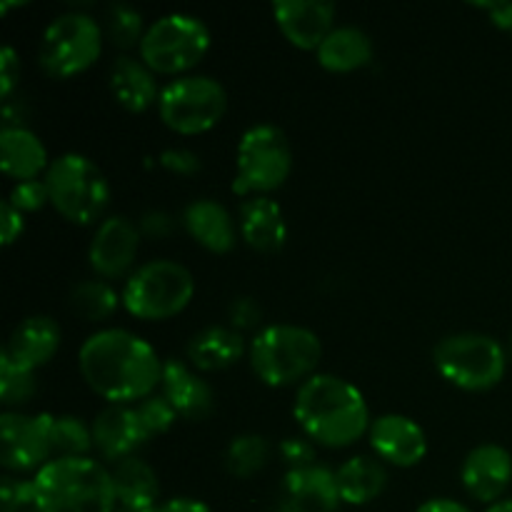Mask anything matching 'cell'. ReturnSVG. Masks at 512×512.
Segmentation results:
<instances>
[{"mask_svg": "<svg viewBox=\"0 0 512 512\" xmlns=\"http://www.w3.org/2000/svg\"><path fill=\"white\" fill-rule=\"evenodd\" d=\"M85 383L115 405L150 398L163 380L155 350L128 330L110 328L90 335L78 355Z\"/></svg>", "mask_w": 512, "mask_h": 512, "instance_id": "obj_1", "label": "cell"}, {"mask_svg": "<svg viewBox=\"0 0 512 512\" xmlns=\"http://www.w3.org/2000/svg\"><path fill=\"white\" fill-rule=\"evenodd\" d=\"M293 410L305 435L328 448L353 445L370 425L363 393L338 375L320 373L305 380Z\"/></svg>", "mask_w": 512, "mask_h": 512, "instance_id": "obj_2", "label": "cell"}, {"mask_svg": "<svg viewBox=\"0 0 512 512\" xmlns=\"http://www.w3.org/2000/svg\"><path fill=\"white\" fill-rule=\"evenodd\" d=\"M40 512H115L113 475L90 458H58L33 478Z\"/></svg>", "mask_w": 512, "mask_h": 512, "instance_id": "obj_3", "label": "cell"}, {"mask_svg": "<svg viewBox=\"0 0 512 512\" xmlns=\"http://www.w3.org/2000/svg\"><path fill=\"white\" fill-rule=\"evenodd\" d=\"M323 358L318 335L300 325H270L250 343V365L263 383L285 388L313 378Z\"/></svg>", "mask_w": 512, "mask_h": 512, "instance_id": "obj_4", "label": "cell"}, {"mask_svg": "<svg viewBox=\"0 0 512 512\" xmlns=\"http://www.w3.org/2000/svg\"><path fill=\"white\" fill-rule=\"evenodd\" d=\"M50 205L65 220L78 225H88L100 218L110 200L108 180L103 170L90 158L78 153H68L53 160L45 173Z\"/></svg>", "mask_w": 512, "mask_h": 512, "instance_id": "obj_5", "label": "cell"}, {"mask_svg": "<svg viewBox=\"0 0 512 512\" xmlns=\"http://www.w3.org/2000/svg\"><path fill=\"white\" fill-rule=\"evenodd\" d=\"M195 283L185 265L173 260H150L140 265L123 290V305L143 320H165L188 308Z\"/></svg>", "mask_w": 512, "mask_h": 512, "instance_id": "obj_6", "label": "cell"}, {"mask_svg": "<svg viewBox=\"0 0 512 512\" xmlns=\"http://www.w3.org/2000/svg\"><path fill=\"white\" fill-rule=\"evenodd\" d=\"M508 355L503 345L483 333H458L440 340L435 348V368L455 388L478 390L495 388L503 380Z\"/></svg>", "mask_w": 512, "mask_h": 512, "instance_id": "obj_7", "label": "cell"}, {"mask_svg": "<svg viewBox=\"0 0 512 512\" xmlns=\"http://www.w3.org/2000/svg\"><path fill=\"white\" fill-rule=\"evenodd\" d=\"M210 48V30L195 15L170 13L155 20L143 35L140 58L155 73H183L198 65Z\"/></svg>", "mask_w": 512, "mask_h": 512, "instance_id": "obj_8", "label": "cell"}, {"mask_svg": "<svg viewBox=\"0 0 512 512\" xmlns=\"http://www.w3.org/2000/svg\"><path fill=\"white\" fill-rule=\"evenodd\" d=\"M290 168H293V150L283 130L275 125H253L240 138L233 193L263 195L278 190L288 180Z\"/></svg>", "mask_w": 512, "mask_h": 512, "instance_id": "obj_9", "label": "cell"}, {"mask_svg": "<svg viewBox=\"0 0 512 512\" xmlns=\"http://www.w3.org/2000/svg\"><path fill=\"white\" fill-rule=\"evenodd\" d=\"M160 118L180 135L205 133L225 115L228 95L218 80L208 75H185L160 90Z\"/></svg>", "mask_w": 512, "mask_h": 512, "instance_id": "obj_10", "label": "cell"}, {"mask_svg": "<svg viewBox=\"0 0 512 512\" xmlns=\"http://www.w3.org/2000/svg\"><path fill=\"white\" fill-rule=\"evenodd\" d=\"M103 48L100 25L85 13H63L45 28L40 65L53 78H70L98 60Z\"/></svg>", "mask_w": 512, "mask_h": 512, "instance_id": "obj_11", "label": "cell"}, {"mask_svg": "<svg viewBox=\"0 0 512 512\" xmlns=\"http://www.w3.org/2000/svg\"><path fill=\"white\" fill-rule=\"evenodd\" d=\"M50 418L53 415L3 413L0 418V460L5 470L43 468L53 458L50 450Z\"/></svg>", "mask_w": 512, "mask_h": 512, "instance_id": "obj_12", "label": "cell"}, {"mask_svg": "<svg viewBox=\"0 0 512 512\" xmlns=\"http://www.w3.org/2000/svg\"><path fill=\"white\" fill-rule=\"evenodd\" d=\"M338 478L333 470L310 465L288 470L273 512H335L340 508Z\"/></svg>", "mask_w": 512, "mask_h": 512, "instance_id": "obj_13", "label": "cell"}, {"mask_svg": "<svg viewBox=\"0 0 512 512\" xmlns=\"http://www.w3.org/2000/svg\"><path fill=\"white\" fill-rule=\"evenodd\" d=\"M273 15L280 33L303 50H318L335 30V5L328 0H278Z\"/></svg>", "mask_w": 512, "mask_h": 512, "instance_id": "obj_14", "label": "cell"}, {"mask_svg": "<svg viewBox=\"0 0 512 512\" xmlns=\"http://www.w3.org/2000/svg\"><path fill=\"white\" fill-rule=\"evenodd\" d=\"M140 228L128 218H113L105 220L93 235L90 243V265L103 278H120L128 273L130 265L135 263L140 250Z\"/></svg>", "mask_w": 512, "mask_h": 512, "instance_id": "obj_15", "label": "cell"}, {"mask_svg": "<svg viewBox=\"0 0 512 512\" xmlns=\"http://www.w3.org/2000/svg\"><path fill=\"white\" fill-rule=\"evenodd\" d=\"M370 445L385 463L413 468L428 453L425 430L405 415H383L370 425Z\"/></svg>", "mask_w": 512, "mask_h": 512, "instance_id": "obj_16", "label": "cell"}, {"mask_svg": "<svg viewBox=\"0 0 512 512\" xmlns=\"http://www.w3.org/2000/svg\"><path fill=\"white\" fill-rule=\"evenodd\" d=\"M460 478L475 500L493 505L512 480L510 453L500 445H480L465 458Z\"/></svg>", "mask_w": 512, "mask_h": 512, "instance_id": "obj_17", "label": "cell"}, {"mask_svg": "<svg viewBox=\"0 0 512 512\" xmlns=\"http://www.w3.org/2000/svg\"><path fill=\"white\" fill-rule=\"evenodd\" d=\"M143 423L138 418V410L128 405H110L95 418L93 423V443L100 455L108 460H125L138 450L140 445L148 443Z\"/></svg>", "mask_w": 512, "mask_h": 512, "instance_id": "obj_18", "label": "cell"}, {"mask_svg": "<svg viewBox=\"0 0 512 512\" xmlns=\"http://www.w3.org/2000/svg\"><path fill=\"white\" fill-rule=\"evenodd\" d=\"M163 395L175 413L185 420H205L215 408L213 388L200 378L195 370L180 363L178 358H170L163 363Z\"/></svg>", "mask_w": 512, "mask_h": 512, "instance_id": "obj_19", "label": "cell"}, {"mask_svg": "<svg viewBox=\"0 0 512 512\" xmlns=\"http://www.w3.org/2000/svg\"><path fill=\"white\" fill-rule=\"evenodd\" d=\"M60 348V325L48 315H33L25 318L23 323L15 325L5 343L3 355L10 363L20 365L25 370L40 368L48 363Z\"/></svg>", "mask_w": 512, "mask_h": 512, "instance_id": "obj_20", "label": "cell"}, {"mask_svg": "<svg viewBox=\"0 0 512 512\" xmlns=\"http://www.w3.org/2000/svg\"><path fill=\"white\" fill-rule=\"evenodd\" d=\"M240 233L250 248L260 253H275L285 245L288 225L283 210L268 195H253L240 208Z\"/></svg>", "mask_w": 512, "mask_h": 512, "instance_id": "obj_21", "label": "cell"}, {"mask_svg": "<svg viewBox=\"0 0 512 512\" xmlns=\"http://www.w3.org/2000/svg\"><path fill=\"white\" fill-rule=\"evenodd\" d=\"M183 225L195 243L210 253H228L238 240V228L228 210L215 200H193L183 213Z\"/></svg>", "mask_w": 512, "mask_h": 512, "instance_id": "obj_22", "label": "cell"}, {"mask_svg": "<svg viewBox=\"0 0 512 512\" xmlns=\"http://www.w3.org/2000/svg\"><path fill=\"white\" fill-rule=\"evenodd\" d=\"M110 90H113V98L130 113H143L160 98L153 70L143 60H135L130 55L115 58L110 68Z\"/></svg>", "mask_w": 512, "mask_h": 512, "instance_id": "obj_23", "label": "cell"}, {"mask_svg": "<svg viewBox=\"0 0 512 512\" xmlns=\"http://www.w3.org/2000/svg\"><path fill=\"white\" fill-rule=\"evenodd\" d=\"M0 163L10 178L35 180L40 170L48 165V153L45 145L35 133H30L23 125L0 130Z\"/></svg>", "mask_w": 512, "mask_h": 512, "instance_id": "obj_24", "label": "cell"}, {"mask_svg": "<svg viewBox=\"0 0 512 512\" xmlns=\"http://www.w3.org/2000/svg\"><path fill=\"white\" fill-rule=\"evenodd\" d=\"M373 60V40L355 25L335 28L318 48V63L330 73H350Z\"/></svg>", "mask_w": 512, "mask_h": 512, "instance_id": "obj_25", "label": "cell"}, {"mask_svg": "<svg viewBox=\"0 0 512 512\" xmlns=\"http://www.w3.org/2000/svg\"><path fill=\"white\" fill-rule=\"evenodd\" d=\"M243 355V338L238 330L223 328V325H210L195 333L188 343L190 363L205 373L225 370L235 365Z\"/></svg>", "mask_w": 512, "mask_h": 512, "instance_id": "obj_26", "label": "cell"}, {"mask_svg": "<svg viewBox=\"0 0 512 512\" xmlns=\"http://www.w3.org/2000/svg\"><path fill=\"white\" fill-rule=\"evenodd\" d=\"M335 478H338L340 498L350 505L370 503L383 493L385 483H388V473H385L383 465L373 458H365V455L350 458L348 463L340 465Z\"/></svg>", "mask_w": 512, "mask_h": 512, "instance_id": "obj_27", "label": "cell"}, {"mask_svg": "<svg viewBox=\"0 0 512 512\" xmlns=\"http://www.w3.org/2000/svg\"><path fill=\"white\" fill-rule=\"evenodd\" d=\"M115 485V495H118V503H153L160 495V483L155 470L150 468L145 460L130 458L118 460L110 470Z\"/></svg>", "mask_w": 512, "mask_h": 512, "instance_id": "obj_28", "label": "cell"}, {"mask_svg": "<svg viewBox=\"0 0 512 512\" xmlns=\"http://www.w3.org/2000/svg\"><path fill=\"white\" fill-rule=\"evenodd\" d=\"M93 428L73 415H53L50 418V450L58 458H88L93 448Z\"/></svg>", "mask_w": 512, "mask_h": 512, "instance_id": "obj_29", "label": "cell"}, {"mask_svg": "<svg viewBox=\"0 0 512 512\" xmlns=\"http://www.w3.org/2000/svg\"><path fill=\"white\" fill-rule=\"evenodd\" d=\"M70 310L88 323H98V320L110 318L118 308V293L110 288L103 280H85V283L73 285L70 290Z\"/></svg>", "mask_w": 512, "mask_h": 512, "instance_id": "obj_30", "label": "cell"}, {"mask_svg": "<svg viewBox=\"0 0 512 512\" xmlns=\"http://www.w3.org/2000/svg\"><path fill=\"white\" fill-rule=\"evenodd\" d=\"M270 458V445L263 435H238L225 450V468L235 478H250L265 468Z\"/></svg>", "mask_w": 512, "mask_h": 512, "instance_id": "obj_31", "label": "cell"}, {"mask_svg": "<svg viewBox=\"0 0 512 512\" xmlns=\"http://www.w3.org/2000/svg\"><path fill=\"white\" fill-rule=\"evenodd\" d=\"M38 390L33 370H25L20 365L10 363L5 355H0V403L3 405H23Z\"/></svg>", "mask_w": 512, "mask_h": 512, "instance_id": "obj_32", "label": "cell"}, {"mask_svg": "<svg viewBox=\"0 0 512 512\" xmlns=\"http://www.w3.org/2000/svg\"><path fill=\"white\" fill-rule=\"evenodd\" d=\"M108 38L113 40L115 48H133L143 43V15L135 8L123 3H115L108 8Z\"/></svg>", "mask_w": 512, "mask_h": 512, "instance_id": "obj_33", "label": "cell"}, {"mask_svg": "<svg viewBox=\"0 0 512 512\" xmlns=\"http://www.w3.org/2000/svg\"><path fill=\"white\" fill-rule=\"evenodd\" d=\"M135 410H138V418L140 423H143L148 438L168 433L175 425V418H178V413H175L173 405L165 400V395H150V398L140 400V403L135 405Z\"/></svg>", "mask_w": 512, "mask_h": 512, "instance_id": "obj_34", "label": "cell"}, {"mask_svg": "<svg viewBox=\"0 0 512 512\" xmlns=\"http://www.w3.org/2000/svg\"><path fill=\"white\" fill-rule=\"evenodd\" d=\"M0 508L3 512H40L33 480H15L5 475L0 483Z\"/></svg>", "mask_w": 512, "mask_h": 512, "instance_id": "obj_35", "label": "cell"}, {"mask_svg": "<svg viewBox=\"0 0 512 512\" xmlns=\"http://www.w3.org/2000/svg\"><path fill=\"white\" fill-rule=\"evenodd\" d=\"M8 200L20 210V213H25V210L30 213V210H38L43 208L45 203H50L48 185H45V180H38V178L23 180V183L15 185Z\"/></svg>", "mask_w": 512, "mask_h": 512, "instance_id": "obj_36", "label": "cell"}, {"mask_svg": "<svg viewBox=\"0 0 512 512\" xmlns=\"http://www.w3.org/2000/svg\"><path fill=\"white\" fill-rule=\"evenodd\" d=\"M280 458L288 470H303L315 465V448L305 438H288L280 443Z\"/></svg>", "mask_w": 512, "mask_h": 512, "instance_id": "obj_37", "label": "cell"}, {"mask_svg": "<svg viewBox=\"0 0 512 512\" xmlns=\"http://www.w3.org/2000/svg\"><path fill=\"white\" fill-rule=\"evenodd\" d=\"M228 320L233 330H248L263 320V310L253 298H235L228 308Z\"/></svg>", "mask_w": 512, "mask_h": 512, "instance_id": "obj_38", "label": "cell"}, {"mask_svg": "<svg viewBox=\"0 0 512 512\" xmlns=\"http://www.w3.org/2000/svg\"><path fill=\"white\" fill-rule=\"evenodd\" d=\"M160 165L168 168L170 173L195 175L200 170V158L188 148H168L160 153Z\"/></svg>", "mask_w": 512, "mask_h": 512, "instance_id": "obj_39", "label": "cell"}, {"mask_svg": "<svg viewBox=\"0 0 512 512\" xmlns=\"http://www.w3.org/2000/svg\"><path fill=\"white\" fill-rule=\"evenodd\" d=\"M18 80H20V60L18 55H15V50L10 48V45H5V48L0 50V95H3L5 100L10 98V93H13Z\"/></svg>", "mask_w": 512, "mask_h": 512, "instance_id": "obj_40", "label": "cell"}, {"mask_svg": "<svg viewBox=\"0 0 512 512\" xmlns=\"http://www.w3.org/2000/svg\"><path fill=\"white\" fill-rule=\"evenodd\" d=\"M138 228L148 238H168L175 230V220L168 213H163V210H150V213L143 215Z\"/></svg>", "mask_w": 512, "mask_h": 512, "instance_id": "obj_41", "label": "cell"}, {"mask_svg": "<svg viewBox=\"0 0 512 512\" xmlns=\"http://www.w3.org/2000/svg\"><path fill=\"white\" fill-rule=\"evenodd\" d=\"M0 228H3L5 245H10L23 233V213L10 200H3V205H0Z\"/></svg>", "mask_w": 512, "mask_h": 512, "instance_id": "obj_42", "label": "cell"}, {"mask_svg": "<svg viewBox=\"0 0 512 512\" xmlns=\"http://www.w3.org/2000/svg\"><path fill=\"white\" fill-rule=\"evenodd\" d=\"M480 8H485L490 13V20H493L498 28L508 30L512 33V3H505V0H495V3H475Z\"/></svg>", "mask_w": 512, "mask_h": 512, "instance_id": "obj_43", "label": "cell"}, {"mask_svg": "<svg viewBox=\"0 0 512 512\" xmlns=\"http://www.w3.org/2000/svg\"><path fill=\"white\" fill-rule=\"evenodd\" d=\"M158 512H213L208 505H203L200 500L193 498H175L168 500L165 505H160Z\"/></svg>", "mask_w": 512, "mask_h": 512, "instance_id": "obj_44", "label": "cell"}, {"mask_svg": "<svg viewBox=\"0 0 512 512\" xmlns=\"http://www.w3.org/2000/svg\"><path fill=\"white\" fill-rule=\"evenodd\" d=\"M415 512H470L465 505L455 503V500H445V498H438V500H428L425 505H420Z\"/></svg>", "mask_w": 512, "mask_h": 512, "instance_id": "obj_45", "label": "cell"}, {"mask_svg": "<svg viewBox=\"0 0 512 512\" xmlns=\"http://www.w3.org/2000/svg\"><path fill=\"white\" fill-rule=\"evenodd\" d=\"M115 512H158V505L153 503H118Z\"/></svg>", "mask_w": 512, "mask_h": 512, "instance_id": "obj_46", "label": "cell"}, {"mask_svg": "<svg viewBox=\"0 0 512 512\" xmlns=\"http://www.w3.org/2000/svg\"><path fill=\"white\" fill-rule=\"evenodd\" d=\"M485 512H512V498L510 500H498V503L490 505Z\"/></svg>", "mask_w": 512, "mask_h": 512, "instance_id": "obj_47", "label": "cell"}, {"mask_svg": "<svg viewBox=\"0 0 512 512\" xmlns=\"http://www.w3.org/2000/svg\"><path fill=\"white\" fill-rule=\"evenodd\" d=\"M510 355H512V338H510Z\"/></svg>", "mask_w": 512, "mask_h": 512, "instance_id": "obj_48", "label": "cell"}]
</instances>
